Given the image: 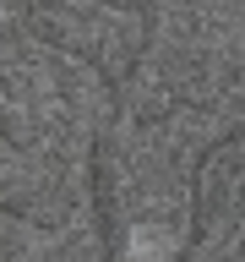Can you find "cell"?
Listing matches in <instances>:
<instances>
[{"instance_id":"6da1fadb","label":"cell","mask_w":245,"mask_h":262,"mask_svg":"<svg viewBox=\"0 0 245 262\" xmlns=\"http://www.w3.org/2000/svg\"><path fill=\"white\" fill-rule=\"evenodd\" d=\"M163 246H169L163 235H136V251H163Z\"/></svg>"}]
</instances>
